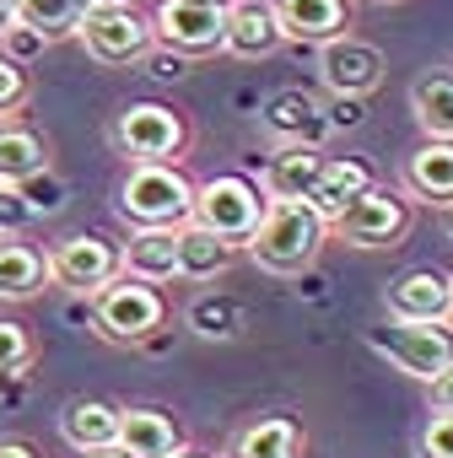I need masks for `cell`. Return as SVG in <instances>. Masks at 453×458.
I'll return each mask as SVG.
<instances>
[{
    "instance_id": "6da1fadb",
    "label": "cell",
    "mask_w": 453,
    "mask_h": 458,
    "mask_svg": "<svg viewBox=\"0 0 453 458\" xmlns=\"http://www.w3.org/2000/svg\"><path fill=\"white\" fill-rule=\"evenodd\" d=\"M329 243V221L308 205V199H270L260 226L249 233V259L260 270H276V276H297L319 259V249Z\"/></svg>"
},
{
    "instance_id": "7a4b0ae2",
    "label": "cell",
    "mask_w": 453,
    "mask_h": 458,
    "mask_svg": "<svg viewBox=\"0 0 453 458\" xmlns=\"http://www.w3.org/2000/svg\"><path fill=\"white\" fill-rule=\"evenodd\" d=\"M194 210V183L178 162H130L119 183V216L130 226H178Z\"/></svg>"
},
{
    "instance_id": "3957f363",
    "label": "cell",
    "mask_w": 453,
    "mask_h": 458,
    "mask_svg": "<svg viewBox=\"0 0 453 458\" xmlns=\"http://www.w3.org/2000/svg\"><path fill=\"white\" fill-rule=\"evenodd\" d=\"M87 302H92V324H98V335L114 340V345L151 340V335L162 329V318H167L162 292H157L151 281H141V276H124V270H119L108 286H98Z\"/></svg>"
},
{
    "instance_id": "277c9868",
    "label": "cell",
    "mask_w": 453,
    "mask_h": 458,
    "mask_svg": "<svg viewBox=\"0 0 453 458\" xmlns=\"http://www.w3.org/2000/svg\"><path fill=\"white\" fill-rule=\"evenodd\" d=\"M265 189L254 183V178H244V173H221V178H210V183H200L194 189V210H189V221H200L205 233H216L221 243H249V233L260 226V216H265Z\"/></svg>"
},
{
    "instance_id": "5b68a950",
    "label": "cell",
    "mask_w": 453,
    "mask_h": 458,
    "mask_svg": "<svg viewBox=\"0 0 453 458\" xmlns=\"http://www.w3.org/2000/svg\"><path fill=\"white\" fill-rule=\"evenodd\" d=\"M71 38L87 49V60H98V65L119 71V65L146 60L157 33H151V22H146L135 6H92V12L76 22V33H71Z\"/></svg>"
},
{
    "instance_id": "8992f818",
    "label": "cell",
    "mask_w": 453,
    "mask_h": 458,
    "mask_svg": "<svg viewBox=\"0 0 453 458\" xmlns=\"http://www.w3.org/2000/svg\"><path fill=\"white\" fill-rule=\"evenodd\" d=\"M329 233L340 243H351V249H394L410 233V205H405V194L372 183L340 216H329Z\"/></svg>"
},
{
    "instance_id": "52a82bcc",
    "label": "cell",
    "mask_w": 453,
    "mask_h": 458,
    "mask_svg": "<svg viewBox=\"0 0 453 458\" xmlns=\"http://www.w3.org/2000/svg\"><path fill=\"white\" fill-rule=\"evenodd\" d=\"M367 345L378 356H389L399 372L432 383L448 361H453V329L448 324H405V318H389L383 329H367Z\"/></svg>"
},
{
    "instance_id": "ba28073f",
    "label": "cell",
    "mask_w": 453,
    "mask_h": 458,
    "mask_svg": "<svg viewBox=\"0 0 453 458\" xmlns=\"http://www.w3.org/2000/svg\"><path fill=\"white\" fill-rule=\"evenodd\" d=\"M114 140L130 162H178L189 146V124L167 103H130L114 124Z\"/></svg>"
},
{
    "instance_id": "9c48e42d",
    "label": "cell",
    "mask_w": 453,
    "mask_h": 458,
    "mask_svg": "<svg viewBox=\"0 0 453 458\" xmlns=\"http://www.w3.org/2000/svg\"><path fill=\"white\" fill-rule=\"evenodd\" d=\"M44 259H49V281L65 286V292H76V297H92L98 286H108V281L124 270L119 243H108L103 233H71V238H60L55 254H44Z\"/></svg>"
},
{
    "instance_id": "30bf717a",
    "label": "cell",
    "mask_w": 453,
    "mask_h": 458,
    "mask_svg": "<svg viewBox=\"0 0 453 458\" xmlns=\"http://www.w3.org/2000/svg\"><path fill=\"white\" fill-rule=\"evenodd\" d=\"M383 71H389V60H383L378 44H362L351 33H335L329 44H319V76H324V87L335 98H367V92H378Z\"/></svg>"
},
{
    "instance_id": "8fae6325",
    "label": "cell",
    "mask_w": 453,
    "mask_h": 458,
    "mask_svg": "<svg viewBox=\"0 0 453 458\" xmlns=\"http://www.w3.org/2000/svg\"><path fill=\"white\" fill-rule=\"evenodd\" d=\"M221 22H226V6H210V0H162L151 33L178 55H210L221 49Z\"/></svg>"
},
{
    "instance_id": "7c38bea8",
    "label": "cell",
    "mask_w": 453,
    "mask_h": 458,
    "mask_svg": "<svg viewBox=\"0 0 453 458\" xmlns=\"http://www.w3.org/2000/svg\"><path fill=\"white\" fill-rule=\"evenodd\" d=\"M389 302V318H405V324H448L453 318V276L421 265V270H405L389 281L383 292Z\"/></svg>"
},
{
    "instance_id": "4fadbf2b",
    "label": "cell",
    "mask_w": 453,
    "mask_h": 458,
    "mask_svg": "<svg viewBox=\"0 0 453 458\" xmlns=\"http://www.w3.org/2000/svg\"><path fill=\"white\" fill-rule=\"evenodd\" d=\"M260 124L276 135V146H319V140H324V130H329L324 103H319L313 92H303V87H286V92L265 98Z\"/></svg>"
},
{
    "instance_id": "5bb4252c",
    "label": "cell",
    "mask_w": 453,
    "mask_h": 458,
    "mask_svg": "<svg viewBox=\"0 0 453 458\" xmlns=\"http://www.w3.org/2000/svg\"><path fill=\"white\" fill-rule=\"evenodd\" d=\"M286 38H281V22L270 12V0H233L226 6V22H221V49L238 55V60H265L276 55Z\"/></svg>"
},
{
    "instance_id": "9a60e30c",
    "label": "cell",
    "mask_w": 453,
    "mask_h": 458,
    "mask_svg": "<svg viewBox=\"0 0 453 458\" xmlns=\"http://www.w3.org/2000/svg\"><path fill=\"white\" fill-rule=\"evenodd\" d=\"M270 12L281 22V38L292 44H329L351 22L346 0H270Z\"/></svg>"
},
{
    "instance_id": "2e32d148",
    "label": "cell",
    "mask_w": 453,
    "mask_h": 458,
    "mask_svg": "<svg viewBox=\"0 0 453 458\" xmlns=\"http://www.w3.org/2000/svg\"><path fill=\"white\" fill-rule=\"evenodd\" d=\"M119 447L130 458H173L184 447V431L167 410L130 404V410H119Z\"/></svg>"
},
{
    "instance_id": "e0dca14e",
    "label": "cell",
    "mask_w": 453,
    "mask_h": 458,
    "mask_svg": "<svg viewBox=\"0 0 453 458\" xmlns=\"http://www.w3.org/2000/svg\"><path fill=\"white\" fill-rule=\"evenodd\" d=\"M119 259H124V276H141L151 286L173 281L178 276V226H135Z\"/></svg>"
},
{
    "instance_id": "ac0fdd59",
    "label": "cell",
    "mask_w": 453,
    "mask_h": 458,
    "mask_svg": "<svg viewBox=\"0 0 453 458\" xmlns=\"http://www.w3.org/2000/svg\"><path fill=\"white\" fill-rule=\"evenodd\" d=\"M319 167H324L319 146H276L260 173V189H265V199H308Z\"/></svg>"
},
{
    "instance_id": "d6986e66",
    "label": "cell",
    "mask_w": 453,
    "mask_h": 458,
    "mask_svg": "<svg viewBox=\"0 0 453 458\" xmlns=\"http://www.w3.org/2000/svg\"><path fill=\"white\" fill-rule=\"evenodd\" d=\"M378 178H372V167L362 162V157H324V167H319V178H313V189H308V205L329 221V216H340L362 189H372Z\"/></svg>"
},
{
    "instance_id": "ffe728a7",
    "label": "cell",
    "mask_w": 453,
    "mask_h": 458,
    "mask_svg": "<svg viewBox=\"0 0 453 458\" xmlns=\"http://www.w3.org/2000/svg\"><path fill=\"white\" fill-rule=\"evenodd\" d=\"M44 286H49V259L17 233H0V302H28Z\"/></svg>"
},
{
    "instance_id": "44dd1931",
    "label": "cell",
    "mask_w": 453,
    "mask_h": 458,
    "mask_svg": "<svg viewBox=\"0 0 453 458\" xmlns=\"http://www.w3.org/2000/svg\"><path fill=\"white\" fill-rule=\"evenodd\" d=\"M60 437H65L76 453L114 447V442H119V404H108V399H71V404L60 410Z\"/></svg>"
},
{
    "instance_id": "7402d4cb",
    "label": "cell",
    "mask_w": 453,
    "mask_h": 458,
    "mask_svg": "<svg viewBox=\"0 0 453 458\" xmlns=\"http://www.w3.org/2000/svg\"><path fill=\"white\" fill-rule=\"evenodd\" d=\"M405 189L415 199L448 205L453 199V140H426L405 157Z\"/></svg>"
},
{
    "instance_id": "603a6c76",
    "label": "cell",
    "mask_w": 453,
    "mask_h": 458,
    "mask_svg": "<svg viewBox=\"0 0 453 458\" xmlns=\"http://www.w3.org/2000/svg\"><path fill=\"white\" fill-rule=\"evenodd\" d=\"M226 265H233V243L205 233L200 221H178V276L184 281H216Z\"/></svg>"
},
{
    "instance_id": "cb8c5ba5",
    "label": "cell",
    "mask_w": 453,
    "mask_h": 458,
    "mask_svg": "<svg viewBox=\"0 0 453 458\" xmlns=\"http://www.w3.org/2000/svg\"><path fill=\"white\" fill-rule=\"evenodd\" d=\"M49 167V146H44V135L38 130H28V124H17V119H0V183H22V178H33V173H44Z\"/></svg>"
},
{
    "instance_id": "d4e9b609",
    "label": "cell",
    "mask_w": 453,
    "mask_h": 458,
    "mask_svg": "<svg viewBox=\"0 0 453 458\" xmlns=\"http://www.w3.org/2000/svg\"><path fill=\"white\" fill-rule=\"evenodd\" d=\"M233 458H303V431L286 415H265V420L238 431Z\"/></svg>"
},
{
    "instance_id": "484cf974",
    "label": "cell",
    "mask_w": 453,
    "mask_h": 458,
    "mask_svg": "<svg viewBox=\"0 0 453 458\" xmlns=\"http://www.w3.org/2000/svg\"><path fill=\"white\" fill-rule=\"evenodd\" d=\"M410 108H415V119L432 140H453V76L448 71L421 76L410 87Z\"/></svg>"
},
{
    "instance_id": "4316f807",
    "label": "cell",
    "mask_w": 453,
    "mask_h": 458,
    "mask_svg": "<svg viewBox=\"0 0 453 458\" xmlns=\"http://www.w3.org/2000/svg\"><path fill=\"white\" fill-rule=\"evenodd\" d=\"M12 12H17V22H28L33 33H44L55 44V38L76 33V22L92 12V0H12Z\"/></svg>"
},
{
    "instance_id": "83f0119b",
    "label": "cell",
    "mask_w": 453,
    "mask_h": 458,
    "mask_svg": "<svg viewBox=\"0 0 453 458\" xmlns=\"http://www.w3.org/2000/svg\"><path fill=\"white\" fill-rule=\"evenodd\" d=\"M184 324L200 335V340H238L244 335V308L233 297H221V292H200L184 313Z\"/></svg>"
},
{
    "instance_id": "f1b7e54d",
    "label": "cell",
    "mask_w": 453,
    "mask_h": 458,
    "mask_svg": "<svg viewBox=\"0 0 453 458\" xmlns=\"http://www.w3.org/2000/svg\"><path fill=\"white\" fill-rule=\"evenodd\" d=\"M17 194L33 205V216H55V210L65 205V183H60L49 167H44V173H33V178H22V183H17Z\"/></svg>"
},
{
    "instance_id": "f546056e",
    "label": "cell",
    "mask_w": 453,
    "mask_h": 458,
    "mask_svg": "<svg viewBox=\"0 0 453 458\" xmlns=\"http://www.w3.org/2000/svg\"><path fill=\"white\" fill-rule=\"evenodd\" d=\"M33 361V335L12 318H0V377H12Z\"/></svg>"
},
{
    "instance_id": "4dcf8cb0",
    "label": "cell",
    "mask_w": 453,
    "mask_h": 458,
    "mask_svg": "<svg viewBox=\"0 0 453 458\" xmlns=\"http://www.w3.org/2000/svg\"><path fill=\"white\" fill-rule=\"evenodd\" d=\"M22 103H28V71L12 55H0V119H12Z\"/></svg>"
},
{
    "instance_id": "1f68e13d",
    "label": "cell",
    "mask_w": 453,
    "mask_h": 458,
    "mask_svg": "<svg viewBox=\"0 0 453 458\" xmlns=\"http://www.w3.org/2000/svg\"><path fill=\"white\" fill-rule=\"evenodd\" d=\"M44 49H49V38H44V33H33V28H28V22H17V17H12V28H6V33H0V55H12L17 65H22V60H33V55H44Z\"/></svg>"
},
{
    "instance_id": "d6a6232c",
    "label": "cell",
    "mask_w": 453,
    "mask_h": 458,
    "mask_svg": "<svg viewBox=\"0 0 453 458\" xmlns=\"http://www.w3.org/2000/svg\"><path fill=\"white\" fill-rule=\"evenodd\" d=\"M421 458H453V410H432L421 431Z\"/></svg>"
},
{
    "instance_id": "836d02e7",
    "label": "cell",
    "mask_w": 453,
    "mask_h": 458,
    "mask_svg": "<svg viewBox=\"0 0 453 458\" xmlns=\"http://www.w3.org/2000/svg\"><path fill=\"white\" fill-rule=\"evenodd\" d=\"M28 221H33V205L12 183H0V233H22Z\"/></svg>"
},
{
    "instance_id": "e575fe53",
    "label": "cell",
    "mask_w": 453,
    "mask_h": 458,
    "mask_svg": "<svg viewBox=\"0 0 453 458\" xmlns=\"http://www.w3.org/2000/svg\"><path fill=\"white\" fill-rule=\"evenodd\" d=\"M146 60H151V76H157V81H178V76H189V65H184V55H178V49L146 55Z\"/></svg>"
},
{
    "instance_id": "d590c367",
    "label": "cell",
    "mask_w": 453,
    "mask_h": 458,
    "mask_svg": "<svg viewBox=\"0 0 453 458\" xmlns=\"http://www.w3.org/2000/svg\"><path fill=\"white\" fill-rule=\"evenodd\" d=\"M426 388H432V410H453V361H448Z\"/></svg>"
},
{
    "instance_id": "8d00e7d4",
    "label": "cell",
    "mask_w": 453,
    "mask_h": 458,
    "mask_svg": "<svg viewBox=\"0 0 453 458\" xmlns=\"http://www.w3.org/2000/svg\"><path fill=\"white\" fill-rule=\"evenodd\" d=\"M324 119L329 124H362V98H335V108Z\"/></svg>"
},
{
    "instance_id": "74e56055",
    "label": "cell",
    "mask_w": 453,
    "mask_h": 458,
    "mask_svg": "<svg viewBox=\"0 0 453 458\" xmlns=\"http://www.w3.org/2000/svg\"><path fill=\"white\" fill-rule=\"evenodd\" d=\"M0 458H44L33 442H22V437H0Z\"/></svg>"
},
{
    "instance_id": "f35d334b",
    "label": "cell",
    "mask_w": 453,
    "mask_h": 458,
    "mask_svg": "<svg viewBox=\"0 0 453 458\" xmlns=\"http://www.w3.org/2000/svg\"><path fill=\"white\" fill-rule=\"evenodd\" d=\"M81 458H130V453H124V447L114 442V447H98V453H81Z\"/></svg>"
},
{
    "instance_id": "ab89813d",
    "label": "cell",
    "mask_w": 453,
    "mask_h": 458,
    "mask_svg": "<svg viewBox=\"0 0 453 458\" xmlns=\"http://www.w3.org/2000/svg\"><path fill=\"white\" fill-rule=\"evenodd\" d=\"M12 17H17V12H12V0H0V33L12 28Z\"/></svg>"
},
{
    "instance_id": "60d3db41",
    "label": "cell",
    "mask_w": 453,
    "mask_h": 458,
    "mask_svg": "<svg viewBox=\"0 0 453 458\" xmlns=\"http://www.w3.org/2000/svg\"><path fill=\"white\" fill-rule=\"evenodd\" d=\"M442 226H448V238H453V199L442 205Z\"/></svg>"
},
{
    "instance_id": "b9f144b4",
    "label": "cell",
    "mask_w": 453,
    "mask_h": 458,
    "mask_svg": "<svg viewBox=\"0 0 453 458\" xmlns=\"http://www.w3.org/2000/svg\"><path fill=\"white\" fill-rule=\"evenodd\" d=\"M92 6H135V0H92Z\"/></svg>"
},
{
    "instance_id": "7bdbcfd3",
    "label": "cell",
    "mask_w": 453,
    "mask_h": 458,
    "mask_svg": "<svg viewBox=\"0 0 453 458\" xmlns=\"http://www.w3.org/2000/svg\"><path fill=\"white\" fill-rule=\"evenodd\" d=\"M173 458H205V453H184V447H178V453H173Z\"/></svg>"
},
{
    "instance_id": "ee69618b",
    "label": "cell",
    "mask_w": 453,
    "mask_h": 458,
    "mask_svg": "<svg viewBox=\"0 0 453 458\" xmlns=\"http://www.w3.org/2000/svg\"><path fill=\"white\" fill-rule=\"evenodd\" d=\"M210 6H233V0H210Z\"/></svg>"
},
{
    "instance_id": "f6af8a7d",
    "label": "cell",
    "mask_w": 453,
    "mask_h": 458,
    "mask_svg": "<svg viewBox=\"0 0 453 458\" xmlns=\"http://www.w3.org/2000/svg\"><path fill=\"white\" fill-rule=\"evenodd\" d=\"M378 6H399V0H378Z\"/></svg>"
}]
</instances>
